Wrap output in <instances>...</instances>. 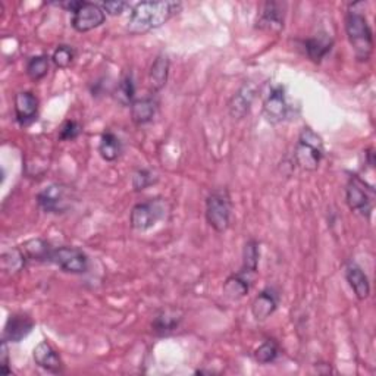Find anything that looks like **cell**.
<instances>
[{"instance_id": "cell-1", "label": "cell", "mask_w": 376, "mask_h": 376, "mask_svg": "<svg viewBox=\"0 0 376 376\" xmlns=\"http://www.w3.org/2000/svg\"><path fill=\"white\" fill-rule=\"evenodd\" d=\"M182 9L181 2H142L137 4L128 18V31L131 34H144L158 30L174 18Z\"/></svg>"}, {"instance_id": "cell-2", "label": "cell", "mask_w": 376, "mask_h": 376, "mask_svg": "<svg viewBox=\"0 0 376 376\" xmlns=\"http://www.w3.org/2000/svg\"><path fill=\"white\" fill-rule=\"evenodd\" d=\"M346 32L357 61H369L373 54V32L368 18L361 11H356L353 8L347 12Z\"/></svg>"}, {"instance_id": "cell-3", "label": "cell", "mask_w": 376, "mask_h": 376, "mask_svg": "<svg viewBox=\"0 0 376 376\" xmlns=\"http://www.w3.org/2000/svg\"><path fill=\"white\" fill-rule=\"evenodd\" d=\"M323 156L325 147L322 137L309 127L303 128L294 149L296 163L304 170H316Z\"/></svg>"}, {"instance_id": "cell-4", "label": "cell", "mask_w": 376, "mask_h": 376, "mask_svg": "<svg viewBox=\"0 0 376 376\" xmlns=\"http://www.w3.org/2000/svg\"><path fill=\"white\" fill-rule=\"evenodd\" d=\"M232 200L227 188H216L206 199V220L216 232H225L231 225Z\"/></svg>"}, {"instance_id": "cell-5", "label": "cell", "mask_w": 376, "mask_h": 376, "mask_svg": "<svg viewBox=\"0 0 376 376\" xmlns=\"http://www.w3.org/2000/svg\"><path fill=\"white\" fill-rule=\"evenodd\" d=\"M168 204L162 199H151L135 204L130 215V224L135 231H149L166 216Z\"/></svg>"}, {"instance_id": "cell-6", "label": "cell", "mask_w": 376, "mask_h": 376, "mask_svg": "<svg viewBox=\"0 0 376 376\" xmlns=\"http://www.w3.org/2000/svg\"><path fill=\"white\" fill-rule=\"evenodd\" d=\"M346 200L349 208L363 218H370L373 212L375 192L366 181L357 175L351 177L346 188Z\"/></svg>"}, {"instance_id": "cell-7", "label": "cell", "mask_w": 376, "mask_h": 376, "mask_svg": "<svg viewBox=\"0 0 376 376\" xmlns=\"http://www.w3.org/2000/svg\"><path fill=\"white\" fill-rule=\"evenodd\" d=\"M49 262L55 263L63 272L75 273V275H81L89 270V256L78 247L62 246L54 249L50 253Z\"/></svg>"}, {"instance_id": "cell-8", "label": "cell", "mask_w": 376, "mask_h": 376, "mask_svg": "<svg viewBox=\"0 0 376 376\" xmlns=\"http://www.w3.org/2000/svg\"><path fill=\"white\" fill-rule=\"evenodd\" d=\"M37 204L46 213H65L71 208V192L62 184H52L37 194Z\"/></svg>"}, {"instance_id": "cell-9", "label": "cell", "mask_w": 376, "mask_h": 376, "mask_svg": "<svg viewBox=\"0 0 376 376\" xmlns=\"http://www.w3.org/2000/svg\"><path fill=\"white\" fill-rule=\"evenodd\" d=\"M106 13L100 4L82 2L81 6L73 13V28L78 32H89L104 25Z\"/></svg>"}, {"instance_id": "cell-10", "label": "cell", "mask_w": 376, "mask_h": 376, "mask_svg": "<svg viewBox=\"0 0 376 376\" xmlns=\"http://www.w3.org/2000/svg\"><path fill=\"white\" fill-rule=\"evenodd\" d=\"M288 111L289 106L285 96V89L282 85H273L263 99V112L268 121L273 124L282 123L288 115Z\"/></svg>"}, {"instance_id": "cell-11", "label": "cell", "mask_w": 376, "mask_h": 376, "mask_svg": "<svg viewBox=\"0 0 376 376\" xmlns=\"http://www.w3.org/2000/svg\"><path fill=\"white\" fill-rule=\"evenodd\" d=\"M285 20V5L281 2H266L259 13L258 27L266 32H281Z\"/></svg>"}, {"instance_id": "cell-12", "label": "cell", "mask_w": 376, "mask_h": 376, "mask_svg": "<svg viewBox=\"0 0 376 376\" xmlns=\"http://www.w3.org/2000/svg\"><path fill=\"white\" fill-rule=\"evenodd\" d=\"M34 328V322L30 316L15 313L11 315L6 320L4 330V339L6 343H21L24 338H27Z\"/></svg>"}, {"instance_id": "cell-13", "label": "cell", "mask_w": 376, "mask_h": 376, "mask_svg": "<svg viewBox=\"0 0 376 376\" xmlns=\"http://www.w3.org/2000/svg\"><path fill=\"white\" fill-rule=\"evenodd\" d=\"M39 115V99L31 92H21L15 96V116L20 125L36 121Z\"/></svg>"}, {"instance_id": "cell-14", "label": "cell", "mask_w": 376, "mask_h": 376, "mask_svg": "<svg viewBox=\"0 0 376 376\" xmlns=\"http://www.w3.org/2000/svg\"><path fill=\"white\" fill-rule=\"evenodd\" d=\"M280 304V294L275 288H265L263 292L254 299L251 304V315L256 320H266L270 318Z\"/></svg>"}, {"instance_id": "cell-15", "label": "cell", "mask_w": 376, "mask_h": 376, "mask_svg": "<svg viewBox=\"0 0 376 376\" xmlns=\"http://www.w3.org/2000/svg\"><path fill=\"white\" fill-rule=\"evenodd\" d=\"M32 357L36 365L46 372L50 373H61L63 370V363L62 358L58 354V351L50 346L47 341H42L40 344L36 346L32 351Z\"/></svg>"}, {"instance_id": "cell-16", "label": "cell", "mask_w": 376, "mask_h": 376, "mask_svg": "<svg viewBox=\"0 0 376 376\" xmlns=\"http://www.w3.org/2000/svg\"><path fill=\"white\" fill-rule=\"evenodd\" d=\"M346 278L358 300H366L369 297L370 282L361 266L354 262H349L346 266Z\"/></svg>"}, {"instance_id": "cell-17", "label": "cell", "mask_w": 376, "mask_h": 376, "mask_svg": "<svg viewBox=\"0 0 376 376\" xmlns=\"http://www.w3.org/2000/svg\"><path fill=\"white\" fill-rule=\"evenodd\" d=\"M256 90L251 84H244L243 87L238 90L230 101V113L232 118L243 119L253 105Z\"/></svg>"}, {"instance_id": "cell-18", "label": "cell", "mask_w": 376, "mask_h": 376, "mask_svg": "<svg viewBox=\"0 0 376 376\" xmlns=\"http://www.w3.org/2000/svg\"><path fill=\"white\" fill-rule=\"evenodd\" d=\"M158 112V101L153 97L137 99L131 104V118L134 124L146 125Z\"/></svg>"}, {"instance_id": "cell-19", "label": "cell", "mask_w": 376, "mask_h": 376, "mask_svg": "<svg viewBox=\"0 0 376 376\" xmlns=\"http://www.w3.org/2000/svg\"><path fill=\"white\" fill-rule=\"evenodd\" d=\"M253 275H249L246 272H238L235 275L230 277L224 284V293L227 297L232 300L243 299L251 288L253 284Z\"/></svg>"}, {"instance_id": "cell-20", "label": "cell", "mask_w": 376, "mask_h": 376, "mask_svg": "<svg viewBox=\"0 0 376 376\" xmlns=\"http://www.w3.org/2000/svg\"><path fill=\"white\" fill-rule=\"evenodd\" d=\"M169 66H170L169 58L163 54L159 55L155 59V62H153L149 74V82L153 92H161L166 85L169 77Z\"/></svg>"}, {"instance_id": "cell-21", "label": "cell", "mask_w": 376, "mask_h": 376, "mask_svg": "<svg viewBox=\"0 0 376 376\" xmlns=\"http://www.w3.org/2000/svg\"><path fill=\"white\" fill-rule=\"evenodd\" d=\"M306 54L313 62H320L322 59L327 58L332 50V40L327 34H319L316 37L307 39L304 42Z\"/></svg>"}, {"instance_id": "cell-22", "label": "cell", "mask_w": 376, "mask_h": 376, "mask_svg": "<svg viewBox=\"0 0 376 376\" xmlns=\"http://www.w3.org/2000/svg\"><path fill=\"white\" fill-rule=\"evenodd\" d=\"M99 153L100 156L108 162L116 161L123 153V143L112 131L104 132L99 144Z\"/></svg>"}, {"instance_id": "cell-23", "label": "cell", "mask_w": 376, "mask_h": 376, "mask_svg": "<svg viewBox=\"0 0 376 376\" xmlns=\"http://www.w3.org/2000/svg\"><path fill=\"white\" fill-rule=\"evenodd\" d=\"M21 250L27 256V259L37 261V262H49L50 253H52L54 249L50 247V244L47 242L37 238V240H31V242L25 243Z\"/></svg>"}, {"instance_id": "cell-24", "label": "cell", "mask_w": 376, "mask_h": 376, "mask_svg": "<svg viewBox=\"0 0 376 376\" xmlns=\"http://www.w3.org/2000/svg\"><path fill=\"white\" fill-rule=\"evenodd\" d=\"M259 258H261V250H259L258 242L256 240L247 242V244L244 246V253H243V268L240 270L254 277L256 273H258Z\"/></svg>"}, {"instance_id": "cell-25", "label": "cell", "mask_w": 376, "mask_h": 376, "mask_svg": "<svg viewBox=\"0 0 376 376\" xmlns=\"http://www.w3.org/2000/svg\"><path fill=\"white\" fill-rule=\"evenodd\" d=\"M181 318H178L175 313H169V312H162L158 315L151 322V328L156 334L159 335H166L169 332L175 331L180 327Z\"/></svg>"}, {"instance_id": "cell-26", "label": "cell", "mask_w": 376, "mask_h": 376, "mask_svg": "<svg viewBox=\"0 0 376 376\" xmlns=\"http://www.w3.org/2000/svg\"><path fill=\"white\" fill-rule=\"evenodd\" d=\"M50 59L46 55H39V56H32L27 62V75L32 81H40L43 80L47 73H49V66H50Z\"/></svg>"}, {"instance_id": "cell-27", "label": "cell", "mask_w": 376, "mask_h": 376, "mask_svg": "<svg viewBox=\"0 0 376 376\" xmlns=\"http://www.w3.org/2000/svg\"><path fill=\"white\" fill-rule=\"evenodd\" d=\"M280 357V346L273 339H268L254 351V361L261 365L273 363Z\"/></svg>"}, {"instance_id": "cell-28", "label": "cell", "mask_w": 376, "mask_h": 376, "mask_svg": "<svg viewBox=\"0 0 376 376\" xmlns=\"http://www.w3.org/2000/svg\"><path fill=\"white\" fill-rule=\"evenodd\" d=\"M134 96H135V84H134L132 77L130 74H127L118 85L116 99H118L119 104H123L124 106H127V105L132 104Z\"/></svg>"}, {"instance_id": "cell-29", "label": "cell", "mask_w": 376, "mask_h": 376, "mask_svg": "<svg viewBox=\"0 0 376 376\" xmlns=\"http://www.w3.org/2000/svg\"><path fill=\"white\" fill-rule=\"evenodd\" d=\"M75 59V50L68 46V44H61L55 49V52L52 55V62L55 63L59 70H66L68 66H71Z\"/></svg>"}, {"instance_id": "cell-30", "label": "cell", "mask_w": 376, "mask_h": 376, "mask_svg": "<svg viewBox=\"0 0 376 376\" xmlns=\"http://www.w3.org/2000/svg\"><path fill=\"white\" fill-rule=\"evenodd\" d=\"M27 262V256L24 254V251L21 249H16V250H11L8 253L4 254V269L5 270H11V272H16L20 270Z\"/></svg>"}, {"instance_id": "cell-31", "label": "cell", "mask_w": 376, "mask_h": 376, "mask_svg": "<svg viewBox=\"0 0 376 376\" xmlns=\"http://www.w3.org/2000/svg\"><path fill=\"white\" fill-rule=\"evenodd\" d=\"M156 182V175L150 169H139L132 177V188L134 192H143L147 187Z\"/></svg>"}, {"instance_id": "cell-32", "label": "cell", "mask_w": 376, "mask_h": 376, "mask_svg": "<svg viewBox=\"0 0 376 376\" xmlns=\"http://www.w3.org/2000/svg\"><path fill=\"white\" fill-rule=\"evenodd\" d=\"M80 134H81V125L77 121H66L61 127L59 139L62 142H73V140L78 139Z\"/></svg>"}, {"instance_id": "cell-33", "label": "cell", "mask_w": 376, "mask_h": 376, "mask_svg": "<svg viewBox=\"0 0 376 376\" xmlns=\"http://www.w3.org/2000/svg\"><path fill=\"white\" fill-rule=\"evenodd\" d=\"M100 6H101V9L105 11V13L116 16V15H121L123 12H125V9L130 8V4L118 0V2H104V4H100Z\"/></svg>"}, {"instance_id": "cell-34", "label": "cell", "mask_w": 376, "mask_h": 376, "mask_svg": "<svg viewBox=\"0 0 376 376\" xmlns=\"http://www.w3.org/2000/svg\"><path fill=\"white\" fill-rule=\"evenodd\" d=\"M8 343L2 341V353H0V370L4 375H11L12 370L9 369V358H8Z\"/></svg>"}]
</instances>
